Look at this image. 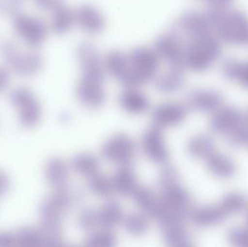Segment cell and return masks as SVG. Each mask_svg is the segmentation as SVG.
<instances>
[{
	"instance_id": "obj_1",
	"label": "cell",
	"mask_w": 248,
	"mask_h": 247,
	"mask_svg": "<svg viewBox=\"0 0 248 247\" xmlns=\"http://www.w3.org/2000/svg\"><path fill=\"white\" fill-rule=\"evenodd\" d=\"M207 15L213 33L221 42L240 47L248 46V16L230 6L208 7Z\"/></svg>"
},
{
	"instance_id": "obj_2",
	"label": "cell",
	"mask_w": 248,
	"mask_h": 247,
	"mask_svg": "<svg viewBox=\"0 0 248 247\" xmlns=\"http://www.w3.org/2000/svg\"><path fill=\"white\" fill-rule=\"evenodd\" d=\"M221 42L214 33L189 38L185 44V66L195 72L206 71L221 57Z\"/></svg>"
},
{
	"instance_id": "obj_3",
	"label": "cell",
	"mask_w": 248,
	"mask_h": 247,
	"mask_svg": "<svg viewBox=\"0 0 248 247\" xmlns=\"http://www.w3.org/2000/svg\"><path fill=\"white\" fill-rule=\"evenodd\" d=\"M160 58L154 49L137 47L127 54L126 75L122 84L139 87L155 79L160 68Z\"/></svg>"
},
{
	"instance_id": "obj_4",
	"label": "cell",
	"mask_w": 248,
	"mask_h": 247,
	"mask_svg": "<svg viewBox=\"0 0 248 247\" xmlns=\"http://www.w3.org/2000/svg\"><path fill=\"white\" fill-rule=\"evenodd\" d=\"M0 55L5 66L22 77L37 75L44 66V59L35 51L22 50L11 41H5L0 46Z\"/></svg>"
},
{
	"instance_id": "obj_5",
	"label": "cell",
	"mask_w": 248,
	"mask_h": 247,
	"mask_svg": "<svg viewBox=\"0 0 248 247\" xmlns=\"http://www.w3.org/2000/svg\"><path fill=\"white\" fill-rule=\"evenodd\" d=\"M12 104L17 109L20 124L26 128L35 127L42 117V108L39 100L31 90L18 87L10 93Z\"/></svg>"
},
{
	"instance_id": "obj_6",
	"label": "cell",
	"mask_w": 248,
	"mask_h": 247,
	"mask_svg": "<svg viewBox=\"0 0 248 247\" xmlns=\"http://www.w3.org/2000/svg\"><path fill=\"white\" fill-rule=\"evenodd\" d=\"M76 53L81 68V79L103 84L107 71L95 45L91 42H81L77 46Z\"/></svg>"
},
{
	"instance_id": "obj_7",
	"label": "cell",
	"mask_w": 248,
	"mask_h": 247,
	"mask_svg": "<svg viewBox=\"0 0 248 247\" xmlns=\"http://www.w3.org/2000/svg\"><path fill=\"white\" fill-rule=\"evenodd\" d=\"M79 193L72 191L68 186L55 189V191L41 204V220L61 222L74 203L79 200Z\"/></svg>"
},
{
	"instance_id": "obj_8",
	"label": "cell",
	"mask_w": 248,
	"mask_h": 247,
	"mask_svg": "<svg viewBox=\"0 0 248 247\" xmlns=\"http://www.w3.org/2000/svg\"><path fill=\"white\" fill-rule=\"evenodd\" d=\"M13 27L19 39L31 47H38L48 35L46 23L39 17L20 13L13 17Z\"/></svg>"
},
{
	"instance_id": "obj_9",
	"label": "cell",
	"mask_w": 248,
	"mask_h": 247,
	"mask_svg": "<svg viewBox=\"0 0 248 247\" xmlns=\"http://www.w3.org/2000/svg\"><path fill=\"white\" fill-rule=\"evenodd\" d=\"M102 156L109 162L130 165L137 154V146L132 139L124 133L114 135L102 146Z\"/></svg>"
},
{
	"instance_id": "obj_10",
	"label": "cell",
	"mask_w": 248,
	"mask_h": 247,
	"mask_svg": "<svg viewBox=\"0 0 248 247\" xmlns=\"http://www.w3.org/2000/svg\"><path fill=\"white\" fill-rule=\"evenodd\" d=\"M153 49L160 59L168 64L169 68L185 69V44L179 33L172 30L159 36L155 42Z\"/></svg>"
},
{
	"instance_id": "obj_11",
	"label": "cell",
	"mask_w": 248,
	"mask_h": 247,
	"mask_svg": "<svg viewBox=\"0 0 248 247\" xmlns=\"http://www.w3.org/2000/svg\"><path fill=\"white\" fill-rule=\"evenodd\" d=\"M141 147L144 155L152 162L166 165L169 161V149L160 128L153 126L144 132L141 139Z\"/></svg>"
},
{
	"instance_id": "obj_12",
	"label": "cell",
	"mask_w": 248,
	"mask_h": 247,
	"mask_svg": "<svg viewBox=\"0 0 248 247\" xmlns=\"http://www.w3.org/2000/svg\"><path fill=\"white\" fill-rule=\"evenodd\" d=\"M76 23L87 34L97 35L106 27V18L102 12L94 5L84 4L75 11Z\"/></svg>"
},
{
	"instance_id": "obj_13",
	"label": "cell",
	"mask_w": 248,
	"mask_h": 247,
	"mask_svg": "<svg viewBox=\"0 0 248 247\" xmlns=\"http://www.w3.org/2000/svg\"><path fill=\"white\" fill-rule=\"evenodd\" d=\"M177 28L189 38L213 33L211 23L206 13L196 10L185 12L179 17Z\"/></svg>"
},
{
	"instance_id": "obj_14",
	"label": "cell",
	"mask_w": 248,
	"mask_h": 247,
	"mask_svg": "<svg viewBox=\"0 0 248 247\" xmlns=\"http://www.w3.org/2000/svg\"><path fill=\"white\" fill-rule=\"evenodd\" d=\"M78 101L87 108L97 109L106 101V92L103 84L81 79L77 88Z\"/></svg>"
},
{
	"instance_id": "obj_15",
	"label": "cell",
	"mask_w": 248,
	"mask_h": 247,
	"mask_svg": "<svg viewBox=\"0 0 248 247\" xmlns=\"http://www.w3.org/2000/svg\"><path fill=\"white\" fill-rule=\"evenodd\" d=\"M186 108L178 103L168 102L157 106L153 113L155 126L163 128L171 127L180 123L185 118Z\"/></svg>"
},
{
	"instance_id": "obj_16",
	"label": "cell",
	"mask_w": 248,
	"mask_h": 247,
	"mask_svg": "<svg viewBox=\"0 0 248 247\" xmlns=\"http://www.w3.org/2000/svg\"><path fill=\"white\" fill-rule=\"evenodd\" d=\"M163 203L170 210L179 216H183L189 205V198L186 191L178 182L173 183L167 187L160 189Z\"/></svg>"
},
{
	"instance_id": "obj_17",
	"label": "cell",
	"mask_w": 248,
	"mask_h": 247,
	"mask_svg": "<svg viewBox=\"0 0 248 247\" xmlns=\"http://www.w3.org/2000/svg\"><path fill=\"white\" fill-rule=\"evenodd\" d=\"M119 104L130 114H142L148 110L150 103L148 97L137 87H127L119 97Z\"/></svg>"
},
{
	"instance_id": "obj_18",
	"label": "cell",
	"mask_w": 248,
	"mask_h": 247,
	"mask_svg": "<svg viewBox=\"0 0 248 247\" xmlns=\"http://www.w3.org/2000/svg\"><path fill=\"white\" fill-rule=\"evenodd\" d=\"M45 175L46 181L54 188H62L68 185L69 166L61 158H51L45 165Z\"/></svg>"
},
{
	"instance_id": "obj_19",
	"label": "cell",
	"mask_w": 248,
	"mask_h": 247,
	"mask_svg": "<svg viewBox=\"0 0 248 247\" xmlns=\"http://www.w3.org/2000/svg\"><path fill=\"white\" fill-rule=\"evenodd\" d=\"M113 190L122 196L132 195L138 188L137 177L130 165H122L112 177Z\"/></svg>"
},
{
	"instance_id": "obj_20",
	"label": "cell",
	"mask_w": 248,
	"mask_h": 247,
	"mask_svg": "<svg viewBox=\"0 0 248 247\" xmlns=\"http://www.w3.org/2000/svg\"><path fill=\"white\" fill-rule=\"evenodd\" d=\"M100 228L111 229L123 223L124 215L122 205L114 200L105 203L97 210Z\"/></svg>"
},
{
	"instance_id": "obj_21",
	"label": "cell",
	"mask_w": 248,
	"mask_h": 247,
	"mask_svg": "<svg viewBox=\"0 0 248 247\" xmlns=\"http://www.w3.org/2000/svg\"><path fill=\"white\" fill-rule=\"evenodd\" d=\"M184 81V69L169 68V71L156 78L155 87L159 92L173 94L182 88Z\"/></svg>"
},
{
	"instance_id": "obj_22",
	"label": "cell",
	"mask_w": 248,
	"mask_h": 247,
	"mask_svg": "<svg viewBox=\"0 0 248 247\" xmlns=\"http://www.w3.org/2000/svg\"><path fill=\"white\" fill-rule=\"evenodd\" d=\"M36 229L42 247L59 246L63 241V231L61 222L41 220Z\"/></svg>"
},
{
	"instance_id": "obj_23",
	"label": "cell",
	"mask_w": 248,
	"mask_h": 247,
	"mask_svg": "<svg viewBox=\"0 0 248 247\" xmlns=\"http://www.w3.org/2000/svg\"><path fill=\"white\" fill-rule=\"evenodd\" d=\"M52 13L51 27L57 34L68 33L76 24L75 11L65 4Z\"/></svg>"
},
{
	"instance_id": "obj_24",
	"label": "cell",
	"mask_w": 248,
	"mask_h": 247,
	"mask_svg": "<svg viewBox=\"0 0 248 247\" xmlns=\"http://www.w3.org/2000/svg\"><path fill=\"white\" fill-rule=\"evenodd\" d=\"M133 200L136 205L145 213L153 218L160 203L155 193L147 187H138L132 195Z\"/></svg>"
},
{
	"instance_id": "obj_25",
	"label": "cell",
	"mask_w": 248,
	"mask_h": 247,
	"mask_svg": "<svg viewBox=\"0 0 248 247\" xmlns=\"http://www.w3.org/2000/svg\"><path fill=\"white\" fill-rule=\"evenodd\" d=\"M73 171L83 176L90 178L100 172V162L93 155L81 153L76 155L71 161Z\"/></svg>"
},
{
	"instance_id": "obj_26",
	"label": "cell",
	"mask_w": 248,
	"mask_h": 247,
	"mask_svg": "<svg viewBox=\"0 0 248 247\" xmlns=\"http://www.w3.org/2000/svg\"><path fill=\"white\" fill-rule=\"evenodd\" d=\"M221 68L227 78L248 86V61L228 59L223 62Z\"/></svg>"
},
{
	"instance_id": "obj_27",
	"label": "cell",
	"mask_w": 248,
	"mask_h": 247,
	"mask_svg": "<svg viewBox=\"0 0 248 247\" xmlns=\"http://www.w3.org/2000/svg\"><path fill=\"white\" fill-rule=\"evenodd\" d=\"M162 236L165 242L170 247H182L186 242V233L181 221L169 222L160 224Z\"/></svg>"
},
{
	"instance_id": "obj_28",
	"label": "cell",
	"mask_w": 248,
	"mask_h": 247,
	"mask_svg": "<svg viewBox=\"0 0 248 247\" xmlns=\"http://www.w3.org/2000/svg\"><path fill=\"white\" fill-rule=\"evenodd\" d=\"M123 223L125 231L132 236H140L145 234L149 229L150 222L144 213H134L124 217Z\"/></svg>"
},
{
	"instance_id": "obj_29",
	"label": "cell",
	"mask_w": 248,
	"mask_h": 247,
	"mask_svg": "<svg viewBox=\"0 0 248 247\" xmlns=\"http://www.w3.org/2000/svg\"><path fill=\"white\" fill-rule=\"evenodd\" d=\"M88 188L93 194L100 197H108L114 192L111 178L100 172L88 178Z\"/></svg>"
},
{
	"instance_id": "obj_30",
	"label": "cell",
	"mask_w": 248,
	"mask_h": 247,
	"mask_svg": "<svg viewBox=\"0 0 248 247\" xmlns=\"http://www.w3.org/2000/svg\"><path fill=\"white\" fill-rule=\"evenodd\" d=\"M116 242V235L111 229L101 228L92 231L86 239L85 245L93 247H110L114 246Z\"/></svg>"
},
{
	"instance_id": "obj_31",
	"label": "cell",
	"mask_w": 248,
	"mask_h": 247,
	"mask_svg": "<svg viewBox=\"0 0 248 247\" xmlns=\"http://www.w3.org/2000/svg\"><path fill=\"white\" fill-rule=\"evenodd\" d=\"M15 247H42L37 229L25 227L13 232Z\"/></svg>"
},
{
	"instance_id": "obj_32",
	"label": "cell",
	"mask_w": 248,
	"mask_h": 247,
	"mask_svg": "<svg viewBox=\"0 0 248 247\" xmlns=\"http://www.w3.org/2000/svg\"><path fill=\"white\" fill-rule=\"evenodd\" d=\"M78 226L86 232H92L100 228L97 210L85 208L81 210L78 216Z\"/></svg>"
},
{
	"instance_id": "obj_33",
	"label": "cell",
	"mask_w": 248,
	"mask_h": 247,
	"mask_svg": "<svg viewBox=\"0 0 248 247\" xmlns=\"http://www.w3.org/2000/svg\"><path fill=\"white\" fill-rule=\"evenodd\" d=\"M179 181V176L176 170L171 165H165L164 168L160 171L159 175V188L167 187L170 184Z\"/></svg>"
},
{
	"instance_id": "obj_34",
	"label": "cell",
	"mask_w": 248,
	"mask_h": 247,
	"mask_svg": "<svg viewBox=\"0 0 248 247\" xmlns=\"http://www.w3.org/2000/svg\"><path fill=\"white\" fill-rule=\"evenodd\" d=\"M25 0H0V12L6 15L14 17L21 13Z\"/></svg>"
},
{
	"instance_id": "obj_35",
	"label": "cell",
	"mask_w": 248,
	"mask_h": 247,
	"mask_svg": "<svg viewBox=\"0 0 248 247\" xmlns=\"http://www.w3.org/2000/svg\"><path fill=\"white\" fill-rule=\"evenodd\" d=\"M37 8L43 11L52 12L64 5V0H33Z\"/></svg>"
},
{
	"instance_id": "obj_36",
	"label": "cell",
	"mask_w": 248,
	"mask_h": 247,
	"mask_svg": "<svg viewBox=\"0 0 248 247\" xmlns=\"http://www.w3.org/2000/svg\"><path fill=\"white\" fill-rule=\"evenodd\" d=\"M10 82V71L4 65L0 66V93L7 89Z\"/></svg>"
},
{
	"instance_id": "obj_37",
	"label": "cell",
	"mask_w": 248,
	"mask_h": 247,
	"mask_svg": "<svg viewBox=\"0 0 248 247\" xmlns=\"http://www.w3.org/2000/svg\"><path fill=\"white\" fill-rule=\"evenodd\" d=\"M10 188V180L4 171L0 170V197L5 195Z\"/></svg>"
},
{
	"instance_id": "obj_38",
	"label": "cell",
	"mask_w": 248,
	"mask_h": 247,
	"mask_svg": "<svg viewBox=\"0 0 248 247\" xmlns=\"http://www.w3.org/2000/svg\"><path fill=\"white\" fill-rule=\"evenodd\" d=\"M0 247H15L13 232L0 233Z\"/></svg>"
},
{
	"instance_id": "obj_39",
	"label": "cell",
	"mask_w": 248,
	"mask_h": 247,
	"mask_svg": "<svg viewBox=\"0 0 248 247\" xmlns=\"http://www.w3.org/2000/svg\"><path fill=\"white\" fill-rule=\"evenodd\" d=\"M210 7H229L233 0H206Z\"/></svg>"
}]
</instances>
